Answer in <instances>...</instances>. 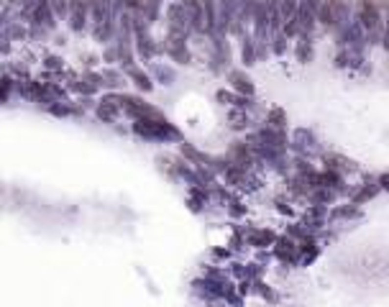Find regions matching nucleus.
I'll return each instance as SVG.
<instances>
[{
  "label": "nucleus",
  "mask_w": 389,
  "mask_h": 307,
  "mask_svg": "<svg viewBox=\"0 0 389 307\" xmlns=\"http://www.w3.org/2000/svg\"><path fill=\"white\" fill-rule=\"evenodd\" d=\"M356 21L364 26V31H369L371 41H379V36H382V16H379V10H376V5L371 3V0H364V3L359 5Z\"/></svg>",
  "instance_id": "f257e3e1"
},
{
  "label": "nucleus",
  "mask_w": 389,
  "mask_h": 307,
  "mask_svg": "<svg viewBox=\"0 0 389 307\" xmlns=\"http://www.w3.org/2000/svg\"><path fill=\"white\" fill-rule=\"evenodd\" d=\"M116 113H118V108H116V100H105L102 105L97 108V116L102 118V120H108V123H113L116 120Z\"/></svg>",
  "instance_id": "f03ea898"
},
{
  "label": "nucleus",
  "mask_w": 389,
  "mask_h": 307,
  "mask_svg": "<svg viewBox=\"0 0 389 307\" xmlns=\"http://www.w3.org/2000/svg\"><path fill=\"white\" fill-rule=\"evenodd\" d=\"M231 79H233V85L238 87V90H243V93H251V82L243 77V74H238V72H233L231 74Z\"/></svg>",
  "instance_id": "7ed1b4c3"
},
{
  "label": "nucleus",
  "mask_w": 389,
  "mask_h": 307,
  "mask_svg": "<svg viewBox=\"0 0 389 307\" xmlns=\"http://www.w3.org/2000/svg\"><path fill=\"white\" fill-rule=\"evenodd\" d=\"M133 74V79L139 82V87H144V90H151V79H148L146 74H141V72H131Z\"/></svg>",
  "instance_id": "20e7f679"
},
{
  "label": "nucleus",
  "mask_w": 389,
  "mask_h": 307,
  "mask_svg": "<svg viewBox=\"0 0 389 307\" xmlns=\"http://www.w3.org/2000/svg\"><path fill=\"white\" fill-rule=\"evenodd\" d=\"M243 59H246V64L254 62V39L246 41V47H243Z\"/></svg>",
  "instance_id": "39448f33"
},
{
  "label": "nucleus",
  "mask_w": 389,
  "mask_h": 307,
  "mask_svg": "<svg viewBox=\"0 0 389 307\" xmlns=\"http://www.w3.org/2000/svg\"><path fill=\"white\" fill-rule=\"evenodd\" d=\"M125 3H128V8H133V10H136V8L141 5V0H125Z\"/></svg>",
  "instance_id": "423d86ee"
},
{
  "label": "nucleus",
  "mask_w": 389,
  "mask_h": 307,
  "mask_svg": "<svg viewBox=\"0 0 389 307\" xmlns=\"http://www.w3.org/2000/svg\"><path fill=\"white\" fill-rule=\"evenodd\" d=\"M387 49H389V31H387Z\"/></svg>",
  "instance_id": "0eeeda50"
}]
</instances>
